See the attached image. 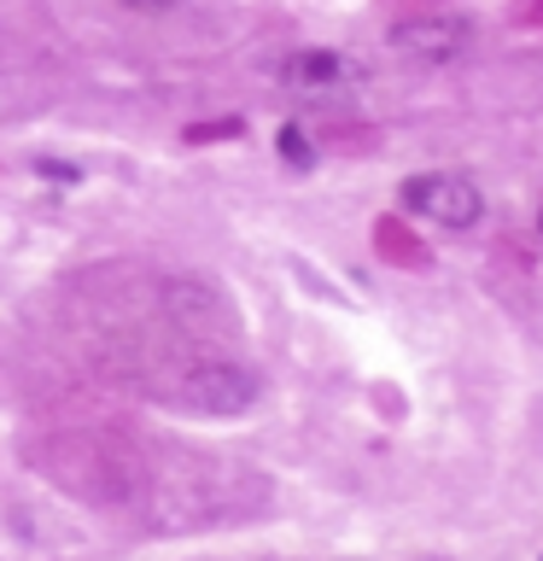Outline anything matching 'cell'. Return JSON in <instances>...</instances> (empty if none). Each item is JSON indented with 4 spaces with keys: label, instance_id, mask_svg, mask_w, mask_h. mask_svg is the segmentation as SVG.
Masks as SVG:
<instances>
[{
    "label": "cell",
    "instance_id": "obj_6",
    "mask_svg": "<svg viewBox=\"0 0 543 561\" xmlns=\"http://www.w3.org/2000/svg\"><path fill=\"white\" fill-rule=\"evenodd\" d=\"M275 152L287 158L292 170H315V147H310V135L298 129V123H280L275 129Z\"/></svg>",
    "mask_w": 543,
    "mask_h": 561
},
{
    "label": "cell",
    "instance_id": "obj_3",
    "mask_svg": "<svg viewBox=\"0 0 543 561\" xmlns=\"http://www.w3.org/2000/svg\"><path fill=\"white\" fill-rule=\"evenodd\" d=\"M467 42H473V24L455 12H427V18L392 24V53L409 65H450V59H462Z\"/></svg>",
    "mask_w": 543,
    "mask_h": 561
},
{
    "label": "cell",
    "instance_id": "obj_1",
    "mask_svg": "<svg viewBox=\"0 0 543 561\" xmlns=\"http://www.w3.org/2000/svg\"><path fill=\"white\" fill-rule=\"evenodd\" d=\"M397 205L409 217L432 222V228H473L485 217V193L473 175H455V170H420L397 187Z\"/></svg>",
    "mask_w": 543,
    "mask_h": 561
},
{
    "label": "cell",
    "instance_id": "obj_10",
    "mask_svg": "<svg viewBox=\"0 0 543 561\" xmlns=\"http://www.w3.org/2000/svg\"><path fill=\"white\" fill-rule=\"evenodd\" d=\"M538 228H543V210H538Z\"/></svg>",
    "mask_w": 543,
    "mask_h": 561
},
{
    "label": "cell",
    "instance_id": "obj_7",
    "mask_svg": "<svg viewBox=\"0 0 543 561\" xmlns=\"http://www.w3.org/2000/svg\"><path fill=\"white\" fill-rule=\"evenodd\" d=\"M245 135V123L240 117H217V123H187L182 140L187 147H217V140H240Z\"/></svg>",
    "mask_w": 543,
    "mask_h": 561
},
{
    "label": "cell",
    "instance_id": "obj_4",
    "mask_svg": "<svg viewBox=\"0 0 543 561\" xmlns=\"http://www.w3.org/2000/svg\"><path fill=\"white\" fill-rule=\"evenodd\" d=\"M280 88H292V94H327V88H339L357 77V65L345 59V53H333V47H298L280 59Z\"/></svg>",
    "mask_w": 543,
    "mask_h": 561
},
{
    "label": "cell",
    "instance_id": "obj_9",
    "mask_svg": "<svg viewBox=\"0 0 543 561\" xmlns=\"http://www.w3.org/2000/svg\"><path fill=\"white\" fill-rule=\"evenodd\" d=\"M515 24H525V30H543V0H520V7H515Z\"/></svg>",
    "mask_w": 543,
    "mask_h": 561
},
{
    "label": "cell",
    "instance_id": "obj_5",
    "mask_svg": "<svg viewBox=\"0 0 543 561\" xmlns=\"http://www.w3.org/2000/svg\"><path fill=\"white\" fill-rule=\"evenodd\" d=\"M374 252L403 263V270H427V245H420L397 217H374Z\"/></svg>",
    "mask_w": 543,
    "mask_h": 561
},
{
    "label": "cell",
    "instance_id": "obj_2",
    "mask_svg": "<svg viewBox=\"0 0 543 561\" xmlns=\"http://www.w3.org/2000/svg\"><path fill=\"white\" fill-rule=\"evenodd\" d=\"M175 403H187L193 415H240L257 403V375L234 357H205V363L182 368Z\"/></svg>",
    "mask_w": 543,
    "mask_h": 561
},
{
    "label": "cell",
    "instance_id": "obj_8",
    "mask_svg": "<svg viewBox=\"0 0 543 561\" xmlns=\"http://www.w3.org/2000/svg\"><path fill=\"white\" fill-rule=\"evenodd\" d=\"M117 7H129V12H182L187 0H117Z\"/></svg>",
    "mask_w": 543,
    "mask_h": 561
}]
</instances>
